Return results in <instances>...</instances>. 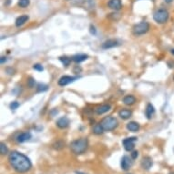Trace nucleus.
Returning a JSON list of instances; mask_svg holds the SVG:
<instances>
[{
    "mask_svg": "<svg viewBox=\"0 0 174 174\" xmlns=\"http://www.w3.org/2000/svg\"><path fill=\"white\" fill-rule=\"evenodd\" d=\"M8 161L11 167L19 173L27 172L32 168V163L27 158V156L16 150L10 152L8 156Z\"/></svg>",
    "mask_w": 174,
    "mask_h": 174,
    "instance_id": "obj_1",
    "label": "nucleus"
},
{
    "mask_svg": "<svg viewBox=\"0 0 174 174\" xmlns=\"http://www.w3.org/2000/svg\"><path fill=\"white\" fill-rule=\"evenodd\" d=\"M10 108L12 109V110H15V109H16L17 108L19 107V103L17 102V101H13L11 104H10Z\"/></svg>",
    "mask_w": 174,
    "mask_h": 174,
    "instance_id": "obj_29",
    "label": "nucleus"
},
{
    "mask_svg": "<svg viewBox=\"0 0 174 174\" xmlns=\"http://www.w3.org/2000/svg\"><path fill=\"white\" fill-rule=\"evenodd\" d=\"M35 84H36V80H35L32 77L28 78V80H27V85L29 89H33V88L35 87Z\"/></svg>",
    "mask_w": 174,
    "mask_h": 174,
    "instance_id": "obj_25",
    "label": "nucleus"
},
{
    "mask_svg": "<svg viewBox=\"0 0 174 174\" xmlns=\"http://www.w3.org/2000/svg\"><path fill=\"white\" fill-rule=\"evenodd\" d=\"M169 16H170V15H169V12L167 10L159 9L153 15V19L159 24H164L168 21Z\"/></svg>",
    "mask_w": 174,
    "mask_h": 174,
    "instance_id": "obj_4",
    "label": "nucleus"
},
{
    "mask_svg": "<svg viewBox=\"0 0 174 174\" xmlns=\"http://www.w3.org/2000/svg\"><path fill=\"white\" fill-rule=\"evenodd\" d=\"M133 161L131 158H130L129 156H123L121 158V167L123 171H129L130 169V167L132 166Z\"/></svg>",
    "mask_w": 174,
    "mask_h": 174,
    "instance_id": "obj_7",
    "label": "nucleus"
},
{
    "mask_svg": "<svg viewBox=\"0 0 174 174\" xmlns=\"http://www.w3.org/2000/svg\"><path fill=\"white\" fill-rule=\"evenodd\" d=\"M172 53L174 55V49H172Z\"/></svg>",
    "mask_w": 174,
    "mask_h": 174,
    "instance_id": "obj_36",
    "label": "nucleus"
},
{
    "mask_svg": "<svg viewBox=\"0 0 174 174\" xmlns=\"http://www.w3.org/2000/svg\"><path fill=\"white\" fill-rule=\"evenodd\" d=\"M0 153L1 155H7L8 153V148L4 142H1L0 144Z\"/></svg>",
    "mask_w": 174,
    "mask_h": 174,
    "instance_id": "obj_22",
    "label": "nucleus"
},
{
    "mask_svg": "<svg viewBox=\"0 0 174 174\" xmlns=\"http://www.w3.org/2000/svg\"><path fill=\"white\" fill-rule=\"evenodd\" d=\"M70 124V121L67 117H61L60 119H58L57 121V126L59 128V129H66L69 126Z\"/></svg>",
    "mask_w": 174,
    "mask_h": 174,
    "instance_id": "obj_10",
    "label": "nucleus"
},
{
    "mask_svg": "<svg viewBox=\"0 0 174 174\" xmlns=\"http://www.w3.org/2000/svg\"><path fill=\"white\" fill-rule=\"evenodd\" d=\"M119 116L121 117L122 120H129V119L132 116V111H131L130 109L123 108V109L120 110Z\"/></svg>",
    "mask_w": 174,
    "mask_h": 174,
    "instance_id": "obj_16",
    "label": "nucleus"
},
{
    "mask_svg": "<svg viewBox=\"0 0 174 174\" xmlns=\"http://www.w3.org/2000/svg\"><path fill=\"white\" fill-rule=\"evenodd\" d=\"M90 33L91 34H93V35H96V28H95V27L94 26H90Z\"/></svg>",
    "mask_w": 174,
    "mask_h": 174,
    "instance_id": "obj_32",
    "label": "nucleus"
},
{
    "mask_svg": "<svg viewBox=\"0 0 174 174\" xmlns=\"http://www.w3.org/2000/svg\"><path fill=\"white\" fill-rule=\"evenodd\" d=\"M28 20V16L27 15H23V16H18L16 19V26L17 27L23 26L26 22H27Z\"/></svg>",
    "mask_w": 174,
    "mask_h": 174,
    "instance_id": "obj_19",
    "label": "nucleus"
},
{
    "mask_svg": "<svg viewBox=\"0 0 174 174\" xmlns=\"http://www.w3.org/2000/svg\"><path fill=\"white\" fill-rule=\"evenodd\" d=\"M138 156H139V152L137 150H132V152H131V159L132 160H136L138 158Z\"/></svg>",
    "mask_w": 174,
    "mask_h": 174,
    "instance_id": "obj_30",
    "label": "nucleus"
},
{
    "mask_svg": "<svg viewBox=\"0 0 174 174\" xmlns=\"http://www.w3.org/2000/svg\"><path fill=\"white\" fill-rule=\"evenodd\" d=\"M137 138L136 137H130V138H126L125 140H123V146L124 149L127 151H132L135 148V142L137 141Z\"/></svg>",
    "mask_w": 174,
    "mask_h": 174,
    "instance_id": "obj_6",
    "label": "nucleus"
},
{
    "mask_svg": "<svg viewBox=\"0 0 174 174\" xmlns=\"http://www.w3.org/2000/svg\"><path fill=\"white\" fill-rule=\"evenodd\" d=\"M59 60L62 62V64L65 67H68L69 64H70V62H71V60H72V58H69L67 57H59Z\"/></svg>",
    "mask_w": 174,
    "mask_h": 174,
    "instance_id": "obj_23",
    "label": "nucleus"
},
{
    "mask_svg": "<svg viewBox=\"0 0 174 174\" xmlns=\"http://www.w3.org/2000/svg\"><path fill=\"white\" fill-rule=\"evenodd\" d=\"M119 45H120V43H119L118 40H116V39H108V40L105 41L102 44V48L108 49V48H112L118 47Z\"/></svg>",
    "mask_w": 174,
    "mask_h": 174,
    "instance_id": "obj_12",
    "label": "nucleus"
},
{
    "mask_svg": "<svg viewBox=\"0 0 174 174\" xmlns=\"http://www.w3.org/2000/svg\"><path fill=\"white\" fill-rule=\"evenodd\" d=\"M172 1H173V0H165V2H166V3H172Z\"/></svg>",
    "mask_w": 174,
    "mask_h": 174,
    "instance_id": "obj_34",
    "label": "nucleus"
},
{
    "mask_svg": "<svg viewBox=\"0 0 174 174\" xmlns=\"http://www.w3.org/2000/svg\"><path fill=\"white\" fill-rule=\"evenodd\" d=\"M169 174H174V172H170V173H169Z\"/></svg>",
    "mask_w": 174,
    "mask_h": 174,
    "instance_id": "obj_37",
    "label": "nucleus"
},
{
    "mask_svg": "<svg viewBox=\"0 0 174 174\" xmlns=\"http://www.w3.org/2000/svg\"><path fill=\"white\" fill-rule=\"evenodd\" d=\"M99 123L101 124V126H102V128L105 131H111V130H115L119 125L118 120L116 118L110 117V116L103 118Z\"/></svg>",
    "mask_w": 174,
    "mask_h": 174,
    "instance_id": "obj_3",
    "label": "nucleus"
},
{
    "mask_svg": "<svg viewBox=\"0 0 174 174\" xmlns=\"http://www.w3.org/2000/svg\"><path fill=\"white\" fill-rule=\"evenodd\" d=\"M32 135L30 132H22L16 137V141L18 143H24L31 139Z\"/></svg>",
    "mask_w": 174,
    "mask_h": 174,
    "instance_id": "obj_13",
    "label": "nucleus"
},
{
    "mask_svg": "<svg viewBox=\"0 0 174 174\" xmlns=\"http://www.w3.org/2000/svg\"><path fill=\"white\" fill-rule=\"evenodd\" d=\"M108 6L109 8L115 11H118L122 7V3H121V0H109L108 3Z\"/></svg>",
    "mask_w": 174,
    "mask_h": 174,
    "instance_id": "obj_11",
    "label": "nucleus"
},
{
    "mask_svg": "<svg viewBox=\"0 0 174 174\" xmlns=\"http://www.w3.org/2000/svg\"><path fill=\"white\" fill-rule=\"evenodd\" d=\"M154 114H155V108L152 104L149 103L146 107V109H145V115H146L148 120H151Z\"/></svg>",
    "mask_w": 174,
    "mask_h": 174,
    "instance_id": "obj_15",
    "label": "nucleus"
},
{
    "mask_svg": "<svg viewBox=\"0 0 174 174\" xmlns=\"http://www.w3.org/2000/svg\"><path fill=\"white\" fill-rule=\"evenodd\" d=\"M33 68H34L35 70H37V71H39V72L44 70V67H43V66H42L41 64H35V65L33 66Z\"/></svg>",
    "mask_w": 174,
    "mask_h": 174,
    "instance_id": "obj_28",
    "label": "nucleus"
},
{
    "mask_svg": "<svg viewBox=\"0 0 174 174\" xmlns=\"http://www.w3.org/2000/svg\"><path fill=\"white\" fill-rule=\"evenodd\" d=\"M104 131L105 130H103V128H102V126H101L100 123L96 124L93 127V133H95L96 135H100V134L103 133Z\"/></svg>",
    "mask_w": 174,
    "mask_h": 174,
    "instance_id": "obj_21",
    "label": "nucleus"
},
{
    "mask_svg": "<svg viewBox=\"0 0 174 174\" xmlns=\"http://www.w3.org/2000/svg\"><path fill=\"white\" fill-rule=\"evenodd\" d=\"M64 145H65V144H64L62 141L58 140V141H57V142L54 144L53 146L56 149H63V148H64Z\"/></svg>",
    "mask_w": 174,
    "mask_h": 174,
    "instance_id": "obj_27",
    "label": "nucleus"
},
{
    "mask_svg": "<svg viewBox=\"0 0 174 174\" xmlns=\"http://www.w3.org/2000/svg\"><path fill=\"white\" fill-rule=\"evenodd\" d=\"M48 85H46V84H41V83H39V84L38 85L37 91H38V92H44V91H47V90H48Z\"/></svg>",
    "mask_w": 174,
    "mask_h": 174,
    "instance_id": "obj_24",
    "label": "nucleus"
},
{
    "mask_svg": "<svg viewBox=\"0 0 174 174\" xmlns=\"http://www.w3.org/2000/svg\"><path fill=\"white\" fill-rule=\"evenodd\" d=\"M30 1L29 0H18V6L22 8H26L29 5Z\"/></svg>",
    "mask_w": 174,
    "mask_h": 174,
    "instance_id": "obj_26",
    "label": "nucleus"
},
{
    "mask_svg": "<svg viewBox=\"0 0 174 174\" xmlns=\"http://www.w3.org/2000/svg\"><path fill=\"white\" fill-rule=\"evenodd\" d=\"M123 102H124V104H126L128 106L133 105L134 103L136 102V98L134 96H132V95H127V96L124 97Z\"/></svg>",
    "mask_w": 174,
    "mask_h": 174,
    "instance_id": "obj_20",
    "label": "nucleus"
},
{
    "mask_svg": "<svg viewBox=\"0 0 174 174\" xmlns=\"http://www.w3.org/2000/svg\"><path fill=\"white\" fill-rule=\"evenodd\" d=\"M140 124L135 121H130L127 124V130L131 132H137L140 130Z\"/></svg>",
    "mask_w": 174,
    "mask_h": 174,
    "instance_id": "obj_17",
    "label": "nucleus"
},
{
    "mask_svg": "<svg viewBox=\"0 0 174 174\" xmlns=\"http://www.w3.org/2000/svg\"><path fill=\"white\" fill-rule=\"evenodd\" d=\"M79 77H71V76H63L59 79L58 80V85L61 86V87H64V86H67L68 84L74 82L76 80H78Z\"/></svg>",
    "mask_w": 174,
    "mask_h": 174,
    "instance_id": "obj_8",
    "label": "nucleus"
},
{
    "mask_svg": "<svg viewBox=\"0 0 174 174\" xmlns=\"http://www.w3.org/2000/svg\"><path fill=\"white\" fill-rule=\"evenodd\" d=\"M6 61H7V57H1V59H0L1 64H4Z\"/></svg>",
    "mask_w": 174,
    "mask_h": 174,
    "instance_id": "obj_33",
    "label": "nucleus"
},
{
    "mask_svg": "<svg viewBox=\"0 0 174 174\" xmlns=\"http://www.w3.org/2000/svg\"><path fill=\"white\" fill-rule=\"evenodd\" d=\"M6 71H7V72L9 75H13L14 72H15V70H14L13 68H9V67H8V68H7V69H6Z\"/></svg>",
    "mask_w": 174,
    "mask_h": 174,
    "instance_id": "obj_31",
    "label": "nucleus"
},
{
    "mask_svg": "<svg viewBox=\"0 0 174 174\" xmlns=\"http://www.w3.org/2000/svg\"><path fill=\"white\" fill-rule=\"evenodd\" d=\"M76 174H86V173H84V172H76Z\"/></svg>",
    "mask_w": 174,
    "mask_h": 174,
    "instance_id": "obj_35",
    "label": "nucleus"
},
{
    "mask_svg": "<svg viewBox=\"0 0 174 174\" xmlns=\"http://www.w3.org/2000/svg\"><path fill=\"white\" fill-rule=\"evenodd\" d=\"M129 174H130V173H129Z\"/></svg>",
    "mask_w": 174,
    "mask_h": 174,
    "instance_id": "obj_38",
    "label": "nucleus"
},
{
    "mask_svg": "<svg viewBox=\"0 0 174 174\" xmlns=\"http://www.w3.org/2000/svg\"><path fill=\"white\" fill-rule=\"evenodd\" d=\"M111 106L109 104H103L99 107H98L95 109V112L98 114V115H102L104 113H107L108 110H110Z\"/></svg>",
    "mask_w": 174,
    "mask_h": 174,
    "instance_id": "obj_14",
    "label": "nucleus"
},
{
    "mask_svg": "<svg viewBox=\"0 0 174 174\" xmlns=\"http://www.w3.org/2000/svg\"><path fill=\"white\" fill-rule=\"evenodd\" d=\"M140 165H141V168L143 170H146V171H149L152 165H153V161H152V159L149 156H146V157H143V159L141 160V162H140Z\"/></svg>",
    "mask_w": 174,
    "mask_h": 174,
    "instance_id": "obj_9",
    "label": "nucleus"
},
{
    "mask_svg": "<svg viewBox=\"0 0 174 174\" xmlns=\"http://www.w3.org/2000/svg\"><path fill=\"white\" fill-rule=\"evenodd\" d=\"M149 29V24L148 22L145 21H142L137 25H135L133 27V34L136 36H141V35H144L146 34Z\"/></svg>",
    "mask_w": 174,
    "mask_h": 174,
    "instance_id": "obj_5",
    "label": "nucleus"
},
{
    "mask_svg": "<svg viewBox=\"0 0 174 174\" xmlns=\"http://www.w3.org/2000/svg\"><path fill=\"white\" fill-rule=\"evenodd\" d=\"M89 56L86 55V54H78V55H75L72 57V60L76 63H80L85 61L86 59H88Z\"/></svg>",
    "mask_w": 174,
    "mask_h": 174,
    "instance_id": "obj_18",
    "label": "nucleus"
},
{
    "mask_svg": "<svg viewBox=\"0 0 174 174\" xmlns=\"http://www.w3.org/2000/svg\"><path fill=\"white\" fill-rule=\"evenodd\" d=\"M89 146V141L87 138H80L78 140H73L70 143V149L71 151L76 154V155H80V154H83Z\"/></svg>",
    "mask_w": 174,
    "mask_h": 174,
    "instance_id": "obj_2",
    "label": "nucleus"
}]
</instances>
